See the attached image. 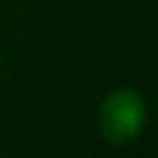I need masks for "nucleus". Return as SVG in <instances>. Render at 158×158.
<instances>
[{
  "label": "nucleus",
  "mask_w": 158,
  "mask_h": 158,
  "mask_svg": "<svg viewBox=\"0 0 158 158\" xmlns=\"http://www.w3.org/2000/svg\"><path fill=\"white\" fill-rule=\"evenodd\" d=\"M148 121V104L141 91L131 86H118L109 91L96 111V126L99 133L114 143V146H126L136 141Z\"/></svg>",
  "instance_id": "1"
}]
</instances>
